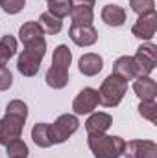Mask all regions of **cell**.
I'll list each match as a JSON object with an SVG mask.
<instances>
[{
	"instance_id": "cell-1",
	"label": "cell",
	"mask_w": 157,
	"mask_h": 158,
	"mask_svg": "<svg viewBox=\"0 0 157 158\" xmlns=\"http://www.w3.org/2000/svg\"><path fill=\"white\" fill-rule=\"evenodd\" d=\"M87 143L94 158H120L126 147L124 138L107 134H89Z\"/></svg>"
},
{
	"instance_id": "cell-2",
	"label": "cell",
	"mask_w": 157,
	"mask_h": 158,
	"mask_svg": "<svg viewBox=\"0 0 157 158\" xmlns=\"http://www.w3.org/2000/svg\"><path fill=\"white\" fill-rule=\"evenodd\" d=\"M46 53V42L44 39H39L35 42H30L24 46L22 53L19 55V61H17V70L26 76V77H34L41 68V61Z\"/></svg>"
},
{
	"instance_id": "cell-3",
	"label": "cell",
	"mask_w": 157,
	"mask_h": 158,
	"mask_svg": "<svg viewBox=\"0 0 157 158\" xmlns=\"http://www.w3.org/2000/svg\"><path fill=\"white\" fill-rule=\"evenodd\" d=\"M126 92H128V81L115 74H109L98 90V101L104 107H117Z\"/></svg>"
},
{
	"instance_id": "cell-4",
	"label": "cell",
	"mask_w": 157,
	"mask_h": 158,
	"mask_svg": "<svg viewBox=\"0 0 157 158\" xmlns=\"http://www.w3.org/2000/svg\"><path fill=\"white\" fill-rule=\"evenodd\" d=\"M79 127V121L74 114H61L50 125V140L52 143H63L67 142Z\"/></svg>"
},
{
	"instance_id": "cell-5",
	"label": "cell",
	"mask_w": 157,
	"mask_h": 158,
	"mask_svg": "<svg viewBox=\"0 0 157 158\" xmlns=\"http://www.w3.org/2000/svg\"><path fill=\"white\" fill-rule=\"evenodd\" d=\"M133 59L137 61V64L141 68V76H150L155 70V64H157V46L154 42L141 44L137 48Z\"/></svg>"
},
{
	"instance_id": "cell-6",
	"label": "cell",
	"mask_w": 157,
	"mask_h": 158,
	"mask_svg": "<svg viewBox=\"0 0 157 158\" xmlns=\"http://www.w3.org/2000/svg\"><path fill=\"white\" fill-rule=\"evenodd\" d=\"M24 121L26 119L13 116V114H6L0 119V143L7 145L13 140H19L24 129Z\"/></svg>"
},
{
	"instance_id": "cell-7",
	"label": "cell",
	"mask_w": 157,
	"mask_h": 158,
	"mask_svg": "<svg viewBox=\"0 0 157 158\" xmlns=\"http://www.w3.org/2000/svg\"><path fill=\"white\" fill-rule=\"evenodd\" d=\"M155 31H157V13L155 11L139 15L137 22L131 28V33L137 39H142V40H152L154 35H155Z\"/></svg>"
},
{
	"instance_id": "cell-8",
	"label": "cell",
	"mask_w": 157,
	"mask_h": 158,
	"mask_svg": "<svg viewBox=\"0 0 157 158\" xmlns=\"http://www.w3.org/2000/svg\"><path fill=\"white\" fill-rule=\"evenodd\" d=\"M126 158H157V143L152 140H131L124 147Z\"/></svg>"
},
{
	"instance_id": "cell-9",
	"label": "cell",
	"mask_w": 157,
	"mask_h": 158,
	"mask_svg": "<svg viewBox=\"0 0 157 158\" xmlns=\"http://www.w3.org/2000/svg\"><path fill=\"white\" fill-rule=\"evenodd\" d=\"M98 90H94V88H91V86H87V88H83L81 92H79L78 96L74 98V101H72V109H74V114H91L96 107H98Z\"/></svg>"
},
{
	"instance_id": "cell-10",
	"label": "cell",
	"mask_w": 157,
	"mask_h": 158,
	"mask_svg": "<svg viewBox=\"0 0 157 158\" xmlns=\"http://www.w3.org/2000/svg\"><path fill=\"white\" fill-rule=\"evenodd\" d=\"M69 37L78 46H92L98 40V31L92 24H72L69 30Z\"/></svg>"
},
{
	"instance_id": "cell-11",
	"label": "cell",
	"mask_w": 157,
	"mask_h": 158,
	"mask_svg": "<svg viewBox=\"0 0 157 158\" xmlns=\"http://www.w3.org/2000/svg\"><path fill=\"white\" fill-rule=\"evenodd\" d=\"M111 74L122 77L124 81H129V79L141 77V68H139L137 61L131 55H122L113 63V72Z\"/></svg>"
},
{
	"instance_id": "cell-12",
	"label": "cell",
	"mask_w": 157,
	"mask_h": 158,
	"mask_svg": "<svg viewBox=\"0 0 157 158\" xmlns=\"http://www.w3.org/2000/svg\"><path fill=\"white\" fill-rule=\"evenodd\" d=\"M133 92L139 96L141 101H155L157 83L150 76H141L133 81Z\"/></svg>"
},
{
	"instance_id": "cell-13",
	"label": "cell",
	"mask_w": 157,
	"mask_h": 158,
	"mask_svg": "<svg viewBox=\"0 0 157 158\" xmlns=\"http://www.w3.org/2000/svg\"><path fill=\"white\" fill-rule=\"evenodd\" d=\"M113 125V118L105 112H94L85 121V129L89 134H105Z\"/></svg>"
},
{
	"instance_id": "cell-14",
	"label": "cell",
	"mask_w": 157,
	"mask_h": 158,
	"mask_svg": "<svg viewBox=\"0 0 157 158\" xmlns=\"http://www.w3.org/2000/svg\"><path fill=\"white\" fill-rule=\"evenodd\" d=\"M78 68L83 76L92 77V76H96V74L102 72V68H104V59H102V55H98V53H85V55L79 57Z\"/></svg>"
},
{
	"instance_id": "cell-15",
	"label": "cell",
	"mask_w": 157,
	"mask_h": 158,
	"mask_svg": "<svg viewBox=\"0 0 157 158\" xmlns=\"http://www.w3.org/2000/svg\"><path fill=\"white\" fill-rule=\"evenodd\" d=\"M102 20L107 26L118 28V26H122L126 22V9L117 6V4H107L102 9Z\"/></svg>"
},
{
	"instance_id": "cell-16",
	"label": "cell",
	"mask_w": 157,
	"mask_h": 158,
	"mask_svg": "<svg viewBox=\"0 0 157 158\" xmlns=\"http://www.w3.org/2000/svg\"><path fill=\"white\" fill-rule=\"evenodd\" d=\"M70 63H72V53H70L69 46L59 44L54 50V55H52V68L61 70V72H69Z\"/></svg>"
},
{
	"instance_id": "cell-17",
	"label": "cell",
	"mask_w": 157,
	"mask_h": 158,
	"mask_svg": "<svg viewBox=\"0 0 157 158\" xmlns=\"http://www.w3.org/2000/svg\"><path fill=\"white\" fill-rule=\"evenodd\" d=\"M43 35H44V31H43L39 22H26L19 30V39H20V42L24 46L30 44V42H35V40H39V39H44Z\"/></svg>"
},
{
	"instance_id": "cell-18",
	"label": "cell",
	"mask_w": 157,
	"mask_h": 158,
	"mask_svg": "<svg viewBox=\"0 0 157 158\" xmlns=\"http://www.w3.org/2000/svg\"><path fill=\"white\" fill-rule=\"evenodd\" d=\"M32 140L37 147H50L52 140H50V125L48 123H35L32 129Z\"/></svg>"
},
{
	"instance_id": "cell-19",
	"label": "cell",
	"mask_w": 157,
	"mask_h": 158,
	"mask_svg": "<svg viewBox=\"0 0 157 158\" xmlns=\"http://www.w3.org/2000/svg\"><path fill=\"white\" fill-rule=\"evenodd\" d=\"M15 53H17V39L11 35H4L0 39V66H6Z\"/></svg>"
},
{
	"instance_id": "cell-20",
	"label": "cell",
	"mask_w": 157,
	"mask_h": 158,
	"mask_svg": "<svg viewBox=\"0 0 157 158\" xmlns=\"http://www.w3.org/2000/svg\"><path fill=\"white\" fill-rule=\"evenodd\" d=\"M39 24H41V28H43V31L48 33V35H57L61 31V28H63V20L57 19L56 15L48 13V11L43 13L39 17Z\"/></svg>"
},
{
	"instance_id": "cell-21",
	"label": "cell",
	"mask_w": 157,
	"mask_h": 158,
	"mask_svg": "<svg viewBox=\"0 0 157 158\" xmlns=\"http://www.w3.org/2000/svg\"><path fill=\"white\" fill-rule=\"evenodd\" d=\"M69 15L72 19V24H92L94 20V11L87 6H72Z\"/></svg>"
},
{
	"instance_id": "cell-22",
	"label": "cell",
	"mask_w": 157,
	"mask_h": 158,
	"mask_svg": "<svg viewBox=\"0 0 157 158\" xmlns=\"http://www.w3.org/2000/svg\"><path fill=\"white\" fill-rule=\"evenodd\" d=\"M46 85L59 90V88H65L69 85V72H61V70H56V68H48L46 72Z\"/></svg>"
},
{
	"instance_id": "cell-23",
	"label": "cell",
	"mask_w": 157,
	"mask_h": 158,
	"mask_svg": "<svg viewBox=\"0 0 157 158\" xmlns=\"http://www.w3.org/2000/svg\"><path fill=\"white\" fill-rule=\"evenodd\" d=\"M28 145L19 138V140H13L6 145V155L7 158H28Z\"/></svg>"
},
{
	"instance_id": "cell-24",
	"label": "cell",
	"mask_w": 157,
	"mask_h": 158,
	"mask_svg": "<svg viewBox=\"0 0 157 158\" xmlns=\"http://www.w3.org/2000/svg\"><path fill=\"white\" fill-rule=\"evenodd\" d=\"M70 0H48V13L56 15L57 19H63L70 13Z\"/></svg>"
},
{
	"instance_id": "cell-25",
	"label": "cell",
	"mask_w": 157,
	"mask_h": 158,
	"mask_svg": "<svg viewBox=\"0 0 157 158\" xmlns=\"http://www.w3.org/2000/svg\"><path fill=\"white\" fill-rule=\"evenodd\" d=\"M6 114H13V116H19V118L26 119L28 118V107L24 101L20 99H13L6 105Z\"/></svg>"
},
{
	"instance_id": "cell-26",
	"label": "cell",
	"mask_w": 157,
	"mask_h": 158,
	"mask_svg": "<svg viewBox=\"0 0 157 158\" xmlns=\"http://www.w3.org/2000/svg\"><path fill=\"white\" fill-rule=\"evenodd\" d=\"M139 114L148 121L155 123L157 121V103L155 101H141L139 103Z\"/></svg>"
},
{
	"instance_id": "cell-27",
	"label": "cell",
	"mask_w": 157,
	"mask_h": 158,
	"mask_svg": "<svg viewBox=\"0 0 157 158\" xmlns=\"http://www.w3.org/2000/svg\"><path fill=\"white\" fill-rule=\"evenodd\" d=\"M129 7L137 15H144V13L155 11V0H129Z\"/></svg>"
},
{
	"instance_id": "cell-28",
	"label": "cell",
	"mask_w": 157,
	"mask_h": 158,
	"mask_svg": "<svg viewBox=\"0 0 157 158\" xmlns=\"http://www.w3.org/2000/svg\"><path fill=\"white\" fill-rule=\"evenodd\" d=\"M0 6H2V9H4L6 13H9V15H17L19 11L24 9L26 0H0Z\"/></svg>"
},
{
	"instance_id": "cell-29",
	"label": "cell",
	"mask_w": 157,
	"mask_h": 158,
	"mask_svg": "<svg viewBox=\"0 0 157 158\" xmlns=\"http://www.w3.org/2000/svg\"><path fill=\"white\" fill-rule=\"evenodd\" d=\"M11 85H13V76H11V72H9L6 66H0V92L7 90Z\"/></svg>"
},
{
	"instance_id": "cell-30",
	"label": "cell",
	"mask_w": 157,
	"mask_h": 158,
	"mask_svg": "<svg viewBox=\"0 0 157 158\" xmlns=\"http://www.w3.org/2000/svg\"><path fill=\"white\" fill-rule=\"evenodd\" d=\"M96 0H70L72 6H87V7H92Z\"/></svg>"
},
{
	"instance_id": "cell-31",
	"label": "cell",
	"mask_w": 157,
	"mask_h": 158,
	"mask_svg": "<svg viewBox=\"0 0 157 158\" xmlns=\"http://www.w3.org/2000/svg\"><path fill=\"white\" fill-rule=\"evenodd\" d=\"M46 2H48V0H46Z\"/></svg>"
}]
</instances>
